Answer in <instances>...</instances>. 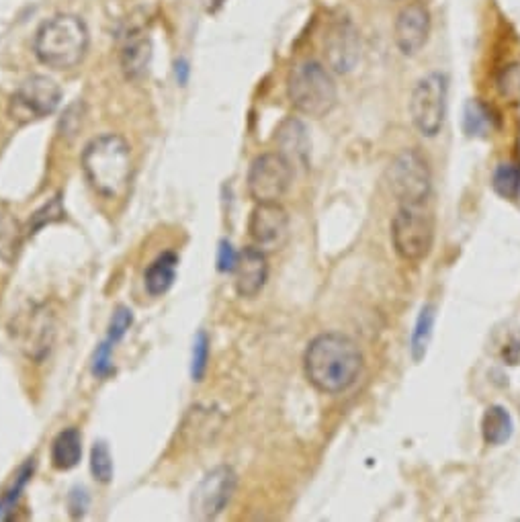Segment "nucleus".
<instances>
[{
	"label": "nucleus",
	"mask_w": 520,
	"mask_h": 522,
	"mask_svg": "<svg viewBox=\"0 0 520 522\" xmlns=\"http://www.w3.org/2000/svg\"><path fill=\"white\" fill-rule=\"evenodd\" d=\"M177 78H179V84H187L189 64H187L185 60H179V62H177Z\"/></svg>",
	"instance_id": "nucleus-35"
},
{
	"label": "nucleus",
	"mask_w": 520,
	"mask_h": 522,
	"mask_svg": "<svg viewBox=\"0 0 520 522\" xmlns=\"http://www.w3.org/2000/svg\"><path fill=\"white\" fill-rule=\"evenodd\" d=\"M363 353L346 334L324 332L316 336L303 355V371L322 394H342L351 389L363 373Z\"/></svg>",
	"instance_id": "nucleus-1"
},
{
	"label": "nucleus",
	"mask_w": 520,
	"mask_h": 522,
	"mask_svg": "<svg viewBox=\"0 0 520 522\" xmlns=\"http://www.w3.org/2000/svg\"><path fill=\"white\" fill-rule=\"evenodd\" d=\"M19 246V228L7 215H0V260H9L15 256Z\"/></svg>",
	"instance_id": "nucleus-27"
},
{
	"label": "nucleus",
	"mask_w": 520,
	"mask_h": 522,
	"mask_svg": "<svg viewBox=\"0 0 520 522\" xmlns=\"http://www.w3.org/2000/svg\"><path fill=\"white\" fill-rule=\"evenodd\" d=\"M91 471L95 475V480L101 484H109L113 477V461L109 447L105 443H95L91 451Z\"/></svg>",
	"instance_id": "nucleus-26"
},
{
	"label": "nucleus",
	"mask_w": 520,
	"mask_h": 522,
	"mask_svg": "<svg viewBox=\"0 0 520 522\" xmlns=\"http://www.w3.org/2000/svg\"><path fill=\"white\" fill-rule=\"evenodd\" d=\"M463 129L469 138H486L496 129V115L488 105L473 99L465 105Z\"/></svg>",
	"instance_id": "nucleus-21"
},
{
	"label": "nucleus",
	"mask_w": 520,
	"mask_h": 522,
	"mask_svg": "<svg viewBox=\"0 0 520 522\" xmlns=\"http://www.w3.org/2000/svg\"><path fill=\"white\" fill-rule=\"evenodd\" d=\"M246 183L254 203H279L293 183V164L279 152L260 154L250 164Z\"/></svg>",
	"instance_id": "nucleus-8"
},
{
	"label": "nucleus",
	"mask_w": 520,
	"mask_h": 522,
	"mask_svg": "<svg viewBox=\"0 0 520 522\" xmlns=\"http://www.w3.org/2000/svg\"><path fill=\"white\" fill-rule=\"evenodd\" d=\"M33 469H35V461L29 459V461L19 469V473L15 475V482L11 484V488H9L3 496H0V520H9V518L13 516L15 508H17V504H19L23 492H25V486H27L29 480H31Z\"/></svg>",
	"instance_id": "nucleus-24"
},
{
	"label": "nucleus",
	"mask_w": 520,
	"mask_h": 522,
	"mask_svg": "<svg viewBox=\"0 0 520 522\" xmlns=\"http://www.w3.org/2000/svg\"><path fill=\"white\" fill-rule=\"evenodd\" d=\"M89 29L76 15H58L35 35V56L52 70L76 68L89 52Z\"/></svg>",
	"instance_id": "nucleus-3"
},
{
	"label": "nucleus",
	"mask_w": 520,
	"mask_h": 522,
	"mask_svg": "<svg viewBox=\"0 0 520 522\" xmlns=\"http://www.w3.org/2000/svg\"><path fill=\"white\" fill-rule=\"evenodd\" d=\"M207 361H209V336L207 332H199L193 342V363H191V375L195 381H203L207 373Z\"/></svg>",
	"instance_id": "nucleus-28"
},
{
	"label": "nucleus",
	"mask_w": 520,
	"mask_h": 522,
	"mask_svg": "<svg viewBox=\"0 0 520 522\" xmlns=\"http://www.w3.org/2000/svg\"><path fill=\"white\" fill-rule=\"evenodd\" d=\"M504 359L510 363V365H518L520 361V342H510L506 348H504Z\"/></svg>",
	"instance_id": "nucleus-34"
},
{
	"label": "nucleus",
	"mask_w": 520,
	"mask_h": 522,
	"mask_svg": "<svg viewBox=\"0 0 520 522\" xmlns=\"http://www.w3.org/2000/svg\"><path fill=\"white\" fill-rule=\"evenodd\" d=\"M86 504H89V496H86L84 490H74V492L70 494V510H72V516L84 514Z\"/></svg>",
	"instance_id": "nucleus-33"
},
{
	"label": "nucleus",
	"mask_w": 520,
	"mask_h": 522,
	"mask_svg": "<svg viewBox=\"0 0 520 522\" xmlns=\"http://www.w3.org/2000/svg\"><path fill=\"white\" fill-rule=\"evenodd\" d=\"M496 89L502 99L506 101H518L520 99V64L512 62L502 68V72L496 78Z\"/></svg>",
	"instance_id": "nucleus-25"
},
{
	"label": "nucleus",
	"mask_w": 520,
	"mask_h": 522,
	"mask_svg": "<svg viewBox=\"0 0 520 522\" xmlns=\"http://www.w3.org/2000/svg\"><path fill=\"white\" fill-rule=\"evenodd\" d=\"M152 62V41L144 31H129L121 46V68L127 78L140 80Z\"/></svg>",
	"instance_id": "nucleus-17"
},
{
	"label": "nucleus",
	"mask_w": 520,
	"mask_h": 522,
	"mask_svg": "<svg viewBox=\"0 0 520 522\" xmlns=\"http://www.w3.org/2000/svg\"><path fill=\"white\" fill-rule=\"evenodd\" d=\"M248 236L252 244L267 252L281 250L289 240V215L279 203H256L250 213Z\"/></svg>",
	"instance_id": "nucleus-12"
},
{
	"label": "nucleus",
	"mask_w": 520,
	"mask_h": 522,
	"mask_svg": "<svg viewBox=\"0 0 520 522\" xmlns=\"http://www.w3.org/2000/svg\"><path fill=\"white\" fill-rule=\"evenodd\" d=\"M277 144H279V154H283L293 164V168L308 166L312 144L306 125H303L299 119L289 117L281 123L277 132Z\"/></svg>",
	"instance_id": "nucleus-16"
},
{
	"label": "nucleus",
	"mask_w": 520,
	"mask_h": 522,
	"mask_svg": "<svg viewBox=\"0 0 520 522\" xmlns=\"http://www.w3.org/2000/svg\"><path fill=\"white\" fill-rule=\"evenodd\" d=\"M82 457V434L76 428L62 430L52 443V465L60 471L74 469Z\"/></svg>",
	"instance_id": "nucleus-20"
},
{
	"label": "nucleus",
	"mask_w": 520,
	"mask_h": 522,
	"mask_svg": "<svg viewBox=\"0 0 520 522\" xmlns=\"http://www.w3.org/2000/svg\"><path fill=\"white\" fill-rule=\"evenodd\" d=\"M132 324H134V314H132V310L125 308V306H119V308L113 312V316H111L107 340H109L111 344H117V342L125 336V332H127L129 328H132Z\"/></svg>",
	"instance_id": "nucleus-30"
},
{
	"label": "nucleus",
	"mask_w": 520,
	"mask_h": 522,
	"mask_svg": "<svg viewBox=\"0 0 520 522\" xmlns=\"http://www.w3.org/2000/svg\"><path fill=\"white\" fill-rule=\"evenodd\" d=\"M62 101L60 86L48 76H29L11 99V115L17 121H33L52 115Z\"/></svg>",
	"instance_id": "nucleus-10"
},
{
	"label": "nucleus",
	"mask_w": 520,
	"mask_h": 522,
	"mask_svg": "<svg viewBox=\"0 0 520 522\" xmlns=\"http://www.w3.org/2000/svg\"><path fill=\"white\" fill-rule=\"evenodd\" d=\"M430 11L424 3L406 5L394 25V41L404 56H416L424 50L430 35Z\"/></svg>",
	"instance_id": "nucleus-13"
},
{
	"label": "nucleus",
	"mask_w": 520,
	"mask_h": 522,
	"mask_svg": "<svg viewBox=\"0 0 520 522\" xmlns=\"http://www.w3.org/2000/svg\"><path fill=\"white\" fill-rule=\"evenodd\" d=\"M392 244L406 263H422L435 246V217L422 205H400L392 220Z\"/></svg>",
	"instance_id": "nucleus-5"
},
{
	"label": "nucleus",
	"mask_w": 520,
	"mask_h": 522,
	"mask_svg": "<svg viewBox=\"0 0 520 522\" xmlns=\"http://www.w3.org/2000/svg\"><path fill=\"white\" fill-rule=\"evenodd\" d=\"M492 189L508 201L520 197V164L500 162L492 174Z\"/></svg>",
	"instance_id": "nucleus-23"
},
{
	"label": "nucleus",
	"mask_w": 520,
	"mask_h": 522,
	"mask_svg": "<svg viewBox=\"0 0 520 522\" xmlns=\"http://www.w3.org/2000/svg\"><path fill=\"white\" fill-rule=\"evenodd\" d=\"M435 320H437V308L432 306V303H426L418 314V320L414 324L412 338H410V353L416 363H420L426 357L428 344L432 338V328H435Z\"/></svg>",
	"instance_id": "nucleus-22"
},
{
	"label": "nucleus",
	"mask_w": 520,
	"mask_h": 522,
	"mask_svg": "<svg viewBox=\"0 0 520 522\" xmlns=\"http://www.w3.org/2000/svg\"><path fill=\"white\" fill-rule=\"evenodd\" d=\"M80 164L91 189L103 199H121L132 187V148L121 136L105 134L86 144Z\"/></svg>",
	"instance_id": "nucleus-2"
},
{
	"label": "nucleus",
	"mask_w": 520,
	"mask_h": 522,
	"mask_svg": "<svg viewBox=\"0 0 520 522\" xmlns=\"http://www.w3.org/2000/svg\"><path fill=\"white\" fill-rule=\"evenodd\" d=\"M17 338L21 342V348L29 357L41 359L52 346L54 318L50 316V312L41 308L29 312L17 326Z\"/></svg>",
	"instance_id": "nucleus-14"
},
{
	"label": "nucleus",
	"mask_w": 520,
	"mask_h": 522,
	"mask_svg": "<svg viewBox=\"0 0 520 522\" xmlns=\"http://www.w3.org/2000/svg\"><path fill=\"white\" fill-rule=\"evenodd\" d=\"M236 273V291L240 297L252 299L260 291H263L267 279H269V263L267 254L258 250L256 246H248L238 254V265L234 269Z\"/></svg>",
	"instance_id": "nucleus-15"
},
{
	"label": "nucleus",
	"mask_w": 520,
	"mask_h": 522,
	"mask_svg": "<svg viewBox=\"0 0 520 522\" xmlns=\"http://www.w3.org/2000/svg\"><path fill=\"white\" fill-rule=\"evenodd\" d=\"M449 80L441 72H430L420 78L410 97V117L418 134L437 138L445 125Z\"/></svg>",
	"instance_id": "nucleus-6"
},
{
	"label": "nucleus",
	"mask_w": 520,
	"mask_h": 522,
	"mask_svg": "<svg viewBox=\"0 0 520 522\" xmlns=\"http://www.w3.org/2000/svg\"><path fill=\"white\" fill-rule=\"evenodd\" d=\"M113 346L109 340L101 342L93 357V373L97 377H109L113 373Z\"/></svg>",
	"instance_id": "nucleus-31"
},
{
	"label": "nucleus",
	"mask_w": 520,
	"mask_h": 522,
	"mask_svg": "<svg viewBox=\"0 0 520 522\" xmlns=\"http://www.w3.org/2000/svg\"><path fill=\"white\" fill-rule=\"evenodd\" d=\"M287 97L297 113L320 119L336 107L338 89L324 64L303 60L287 76Z\"/></svg>",
	"instance_id": "nucleus-4"
},
{
	"label": "nucleus",
	"mask_w": 520,
	"mask_h": 522,
	"mask_svg": "<svg viewBox=\"0 0 520 522\" xmlns=\"http://www.w3.org/2000/svg\"><path fill=\"white\" fill-rule=\"evenodd\" d=\"M64 217V207L60 203V197H54L46 207H41L35 215H31L29 222V234H35L37 230H41L46 224H54Z\"/></svg>",
	"instance_id": "nucleus-29"
},
{
	"label": "nucleus",
	"mask_w": 520,
	"mask_h": 522,
	"mask_svg": "<svg viewBox=\"0 0 520 522\" xmlns=\"http://www.w3.org/2000/svg\"><path fill=\"white\" fill-rule=\"evenodd\" d=\"M326 66L336 74H349L361 60V37L349 17L334 19L324 35Z\"/></svg>",
	"instance_id": "nucleus-11"
},
{
	"label": "nucleus",
	"mask_w": 520,
	"mask_h": 522,
	"mask_svg": "<svg viewBox=\"0 0 520 522\" xmlns=\"http://www.w3.org/2000/svg\"><path fill=\"white\" fill-rule=\"evenodd\" d=\"M238 486V475L232 467L220 465L211 469L191 498V514L197 520H211L218 518L226 506L230 504Z\"/></svg>",
	"instance_id": "nucleus-9"
},
{
	"label": "nucleus",
	"mask_w": 520,
	"mask_h": 522,
	"mask_svg": "<svg viewBox=\"0 0 520 522\" xmlns=\"http://www.w3.org/2000/svg\"><path fill=\"white\" fill-rule=\"evenodd\" d=\"M177 267H179V256L175 252H162L146 271L144 277L146 291L152 297L164 295L177 279Z\"/></svg>",
	"instance_id": "nucleus-18"
},
{
	"label": "nucleus",
	"mask_w": 520,
	"mask_h": 522,
	"mask_svg": "<svg viewBox=\"0 0 520 522\" xmlns=\"http://www.w3.org/2000/svg\"><path fill=\"white\" fill-rule=\"evenodd\" d=\"M238 254L240 252H236L228 240H222L220 250H218V269L222 273H234V269L238 265Z\"/></svg>",
	"instance_id": "nucleus-32"
},
{
	"label": "nucleus",
	"mask_w": 520,
	"mask_h": 522,
	"mask_svg": "<svg viewBox=\"0 0 520 522\" xmlns=\"http://www.w3.org/2000/svg\"><path fill=\"white\" fill-rule=\"evenodd\" d=\"M512 432H514V422H512L510 412L504 406L494 404V406L486 408L484 418H482V437H484L486 445H492V447L506 445L512 437Z\"/></svg>",
	"instance_id": "nucleus-19"
},
{
	"label": "nucleus",
	"mask_w": 520,
	"mask_h": 522,
	"mask_svg": "<svg viewBox=\"0 0 520 522\" xmlns=\"http://www.w3.org/2000/svg\"><path fill=\"white\" fill-rule=\"evenodd\" d=\"M392 195L400 205H424L432 191V174L428 160L414 148L400 152L387 170Z\"/></svg>",
	"instance_id": "nucleus-7"
}]
</instances>
